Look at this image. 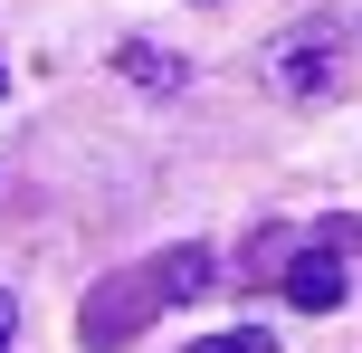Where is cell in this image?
<instances>
[{
    "label": "cell",
    "mask_w": 362,
    "mask_h": 353,
    "mask_svg": "<svg viewBox=\"0 0 362 353\" xmlns=\"http://www.w3.org/2000/svg\"><path fill=\"white\" fill-rule=\"evenodd\" d=\"M210 248H163L153 267H134V277H105L86 296V316H76V335H86V353H115V344H134L163 306H191V296H210Z\"/></svg>",
    "instance_id": "1"
},
{
    "label": "cell",
    "mask_w": 362,
    "mask_h": 353,
    "mask_svg": "<svg viewBox=\"0 0 362 353\" xmlns=\"http://www.w3.org/2000/svg\"><path fill=\"white\" fill-rule=\"evenodd\" d=\"M353 248H362L353 220H315L305 248H286V239L257 248V277H276L286 306H305V316H334V306H344V258H353Z\"/></svg>",
    "instance_id": "2"
},
{
    "label": "cell",
    "mask_w": 362,
    "mask_h": 353,
    "mask_svg": "<svg viewBox=\"0 0 362 353\" xmlns=\"http://www.w3.org/2000/svg\"><path fill=\"white\" fill-rule=\"evenodd\" d=\"M267 76H276L286 96H305V105H315V96H334V29L315 19V29L276 38V48H267Z\"/></svg>",
    "instance_id": "3"
},
{
    "label": "cell",
    "mask_w": 362,
    "mask_h": 353,
    "mask_svg": "<svg viewBox=\"0 0 362 353\" xmlns=\"http://www.w3.org/2000/svg\"><path fill=\"white\" fill-rule=\"evenodd\" d=\"M115 67H124L144 96H181V57H172V48H153V38H124V48H115Z\"/></svg>",
    "instance_id": "4"
},
{
    "label": "cell",
    "mask_w": 362,
    "mask_h": 353,
    "mask_svg": "<svg viewBox=\"0 0 362 353\" xmlns=\"http://www.w3.org/2000/svg\"><path fill=\"white\" fill-rule=\"evenodd\" d=\"M191 353H276V335L267 325H238V335H200Z\"/></svg>",
    "instance_id": "5"
},
{
    "label": "cell",
    "mask_w": 362,
    "mask_h": 353,
    "mask_svg": "<svg viewBox=\"0 0 362 353\" xmlns=\"http://www.w3.org/2000/svg\"><path fill=\"white\" fill-rule=\"evenodd\" d=\"M10 335H19V296L0 287V353H10Z\"/></svg>",
    "instance_id": "6"
},
{
    "label": "cell",
    "mask_w": 362,
    "mask_h": 353,
    "mask_svg": "<svg viewBox=\"0 0 362 353\" xmlns=\"http://www.w3.org/2000/svg\"><path fill=\"white\" fill-rule=\"evenodd\" d=\"M0 96H10V76H0Z\"/></svg>",
    "instance_id": "7"
}]
</instances>
